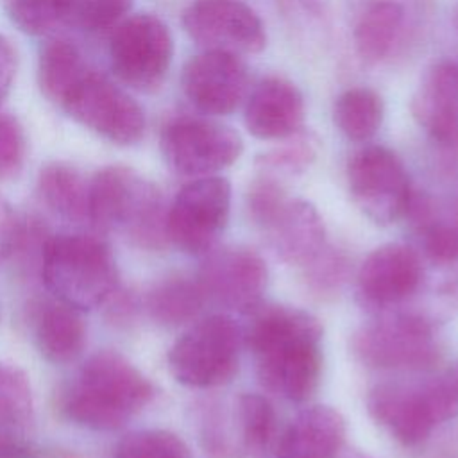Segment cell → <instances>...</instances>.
<instances>
[{"instance_id": "obj_1", "label": "cell", "mask_w": 458, "mask_h": 458, "mask_svg": "<svg viewBox=\"0 0 458 458\" xmlns=\"http://www.w3.org/2000/svg\"><path fill=\"white\" fill-rule=\"evenodd\" d=\"M322 324L311 313L281 304H259L250 311L243 335L256 356L261 385L292 403L317 390L322 372Z\"/></svg>"}, {"instance_id": "obj_2", "label": "cell", "mask_w": 458, "mask_h": 458, "mask_svg": "<svg viewBox=\"0 0 458 458\" xmlns=\"http://www.w3.org/2000/svg\"><path fill=\"white\" fill-rule=\"evenodd\" d=\"M152 381L116 351H98L81 367L63 399L64 415L91 431L122 429L154 397Z\"/></svg>"}, {"instance_id": "obj_3", "label": "cell", "mask_w": 458, "mask_h": 458, "mask_svg": "<svg viewBox=\"0 0 458 458\" xmlns=\"http://www.w3.org/2000/svg\"><path fill=\"white\" fill-rule=\"evenodd\" d=\"M88 222L102 233H120L141 249H161L166 209L159 188L123 165L100 168L89 181Z\"/></svg>"}, {"instance_id": "obj_4", "label": "cell", "mask_w": 458, "mask_h": 458, "mask_svg": "<svg viewBox=\"0 0 458 458\" xmlns=\"http://www.w3.org/2000/svg\"><path fill=\"white\" fill-rule=\"evenodd\" d=\"M39 279L59 301L86 311L118 290V267L111 245L91 233H59L47 242Z\"/></svg>"}, {"instance_id": "obj_5", "label": "cell", "mask_w": 458, "mask_h": 458, "mask_svg": "<svg viewBox=\"0 0 458 458\" xmlns=\"http://www.w3.org/2000/svg\"><path fill=\"white\" fill-rule=\"evenodd\" d=\"M243 335L236 320L215 313L191 324L170 347L168 369L184 386L213 388L229 383L240 367Z\"/></svg>"}, {"instance_id": "obj_6", "label": "cell", "mask_w": 458, "mask_h": 458, "mask_svg": "<svg viewBox=\"0 0 458 458\" xmlns=\"http://www.w3.org/2000/svg\"><path fill=\"white\" fill-rule=\"evenodd\" d=\"M369 413L404 445L422 444L437 426L458 415L440 374L422 383H381L367 397Z\"/></svg>"}, {"instance_id": "obj_7", "label": "cell", "mask_w": 458, "mask_h": 458, "mask_svg": "<svg viewBox=\"0 0 458 458\" xmlns=\"http://www.w3.org/2000/svg\"><path fill=\"white\" fill-rule=\"evenodd\" d=\"M351 347L361 363L381 370H424L440 358L433 324L415 313H394L360 327Z\"/></svg>"}, {"instance_id": "obj_8", "label": "cell", "mask_w": 458, "mask_h": 458, "mask_svg": "<svg viewBox=\"0 0 458 458\" xmlns=\"http://www.w3.org/2000/svg\"><path fill=\"white\" fill-rule=\"evenodd\" d=\"M159 148L166 166L190 179L215 175L243 152L242 136L208 116H177L163 125Z\"/></svg>"}, {"instance_id": "obj_9", "label": "cell", "mask_w": 458, "mask_h": 458, "mask_svg": "<svg viewBox=\"0 0 458 458\" xmlns=\"http://www.w3.org/2000/svg\"><path fill=\"white\" fill-rule=\"evenodd\" d=\"M174 38L168 25L150 13L123 18L109 38L113 73L136 91L157 89L172 64Z\"/></svg>"}, {"instance_id": "obj_10", "label": "cell", "mask_w": 458, "mask_h": 458, "mask_svg": "<svg viewBox=\"0 0 458 458\" xmlns=\"http://www.w3.org/2000/svg\"><path fill=\"white\" fill-rule=\"evenodd\" d=\"M347 184L354 204L376 224H392L408 215L413 190L410 175L386 147L367 145L347 163Z\"/></svg>"}, {"instance_id": "obj_11", "label": "cell", "mask_w": 458, "mask_h": 458, "mask_svg": "<svg viewBox=\"0 0 458 458\" xmlns=\"http://www.w3.org/2000/svg\"><path fill=\"white\" fill-rule=\"evenodd\" d=\"M231 184L220 175L191 179L166 209V238L186 254H206L225 229Z\"/></svg>"}, {"instance_id": "obj_12", "label": "cell", "mask_w": 458, "mask_h": 458, "mask_svg": "<svg viewBox=\"0 0 458 458\" xmlns=\"http://www.w3.org/2000/svg\"><path fill=\"white\" fill-rule=\"evenodd\" d=\"M77 123L100 138L129 147L147 129L141 106L106 75L89 70L61 106Z\"/></svg>"}, {"instance_id": "obj_13", "label": "cell", "mask_w": 458, "mask_h": 458, "mask_svg": "<svg viewBox=\"0 0 458 458\" xmlns=\"http://www.w3.org/2000/svg\"><path fill=\"white\" fill-rule=\"evenodd\" d=\"M182 27L202 50L250 55L267 47L265 25L243 0H191Z\"/></svg>"}, {"instance_id": "obj_14", "label": "cell", "mask_w": 458, "mask_h": 458, "mask_svg": "<svg viewBox=\"0 0 458 458\" xmlns=\"http://www.w3.org/2000/svg\"><path fill=\"white\" fill-rule=\"evenodd\" d=\"M181 86L197 111L208 116H225L249 95V68L242 55L202 50L186 61Z\"/></svg>"}, {"instance_id": "obj_15", "label": "cell", "mask_w": 458, "mask_h": 458, "mask_svg": "<svg viewBox=\"0 0 458 458\" xmlns=\"http://www.w3.org/2000/svg\"><path fill=\"white\" fill-rule=\"evenodd\" d=\"M267 277L265 261L247 247L208 250L197 274L208 301L243 313H250L261 304Z\"/></svg>"}, {"instance_id": "obj_16", "label": "cell", "mask_w": 458, "mask_h": 458, "mask_svg": "<svg viewBox=\"0 0 458 458\" xmlns=\"http://www.w3.org/2000/svg\"><path fill=\"white\" fill-rule=\"evenodd\" d=\"M422 261L404 243H385L374 249L358 270V293L376 308H388L411 297L422 283Z\"/></svg>"}, {"instance_id": "obj_17", "label": "cell", "mask_w": 458, "mask_h": 458, "mask_svg": "<svg viewBox=\"0 0 458 458\" xmlns=\"http://www.w3.org/2000/svg\"><path fill=\"white\" fill-rule=\"evenodd\" d=\"M304 95L295 82L283 75L263 77L245 98L243 123L265 141H279L304 127Z\"/></svg>"}, {"instance_id": "obj_18", "label": "cell", "mask_w": 458, "mask_h": 458, "mask_svg": "<svg viewBox=\"0 0 458 458\" xmlns=\"http://www.w3.org/2000/svg\"><path fill=\"white\" fill-rule=\"evenodd\" d=\"M410 109L435 143L458 148V61L442 59L431 64L411 97Z\"/></svg>"}, {"instance_id": "obj_19", "label": "cell", "mask_w": 458, "mask_h": 458, "mask_svg": "<svg viewBox=\"0 0 458 458\" xmlns=\"http://www.w3.org/2000/svg\"><path fill=\"white\" fill-rule=\"evenodd\" d=\"M349 27L358 59L376 66L388 61L403 45L408 14L397 0H354L349 9Z\"/></svg>"}, {"instance_id": "obj_20", "label": "cell", "mask_w": 458, "mask_h": 458, "mask_svg": "<svg viewBox=\"0 0 458 458\" xmlns=\"http://www.w3.org/2000/svg\"><path fill=\"white\" fill-rule=\"evenodd\" d=\"M261 229L283 261L302 268L311 265L327 247L324 222L317 208L302 199L286 197Z\"/></svg>"}, {"instance_id": "obj_21", "label": "cell", "mask_w": 458, "mask_h": 458, "mask_svg": "<svg viewBox=\"0 0 458 458\" xmlns=\"http://www.w3.org/2000/svg\"><path fill=\"white\" fill-rule=\"evenodd\" d=\"M29 324L39 354L50 363H72L86 347L88 327L82 311L54 295L30 304Z\"/></svg>"}, {"instance_id": "obj_22", "label": "cell", "mask_w": 458, "mask_h": 458, "mask_svg": "<svg viewBox=\"0 0 458 458\" xmlns=\"http://www.w3.org/2000/svg\"><path fill=\"white\" fill-rule=\"evenodd\" d=\"M345 440V420L331 406L302 410L284 428L277 458H336Z\"/></svg>"}, {"instance_id": "obj_23", "label": "cell", "mask_w": 458, "mask_h": 458, "mask_svg": "<svg viewBox=\"0 0 458 458\" xmlns=\"http://www.w3.org/2000/svg\"><path fill=\"white\" fill-rule=\"evenodd\" d=\"M41 204L66 222H88L89 182L79 168L64 161H50L41 166L36 179Z\"/></svg>"}, {"instance_id": "obj_24", "label": "cell", "mask_w": 458, "mask_h": 458, "mask_svg": "<svg viewBox=\"0 0 458 458\" xmlns=\"http://www.w3.org/2000/svg\"><path fill=\"white\" fill-rule=\"evenodd\" d=\"M206 301L197 277L172 274L150 286L145 295V308L157 324L175 327L195 320Z\"/></svg>"}, {"instance_id": "obj_25", "label": "cell", "mask_w": 458, "mask_h": 458, "mask_svg": "<svg viewBox=\"0 0 458 458\" xmlns=\"http://www.w3.org/2000/svg\"><path fill=\"white\" fill-rule=\"evenodd\" d=\"M89 72L79 48L63 38L47 41L38 57V82L41 93L54 104L63 106L73 88Z\"/></svg>"}, {"instance_id": "obj_26", "label": "cell", "mask_w": 458, "mask_h": 458, "mask_svg": "<svg viewBox=\"0 0 458 458\" xmlns=\"http://www.w3.org/2000/svg\"><path fill=\"white\" fill-rule=\"evenodd\" d=\"M383 116V98L372 88H349L342 91L333 104V122L351 141H369L379 131Z\"/></svg>"}, {"instance_id": "obj_27", "label": "cell", "mask_w": 458, "mask_h": 458, "mask_svg": "<svg viewBox=\"0 0 458 458\" xmlns=\"http://www.w3.org/2000/svg\"><path fill=\"white\" fill-rule=\"evenodd\" d=\"M34 420V397L27 374L0 360V428L27 433Z\"/></svg>"}, {"instance_id": "obj_28", "label": "cell", "mask_w": 458, "mask_h": 458, "mask_svg": "<svg viewBox=\"0 0 458 458\" xmlns=\"http://www.w3.org/2000/svg\"><path fill=\"white\" fill-rule=\"evenodd\" d=\"M256 157L263 175L277 179V175H295L304 172L318 154V138L308 129H301L290 138Z\"/></svg>"}, {"instance_id": "obj_29", "label": "cell", "mask_w": 458, "mask_h": 458, "mask_svg": "<svg viewBox=\"0 0 458 458\" xmlns=\"http://www.w3.org/2000/svg\"><path fill=\"white\" fill-rule=\"evenodd\" d=\"M236 422L245 451L261 453L270 444L276 415L263 395L242 394L236 401Z\"/></svg>"}, {"instance_id": "obj_30", "label": "cell", "mask_w": 458, "mask_h": 458, "mask_svg": "<svg viewBox=\"0 0 458 458\" xmlns=\"http://www.w3.org/2000/svg\"><path fill=\"white\" fill-rule=\"evenodd\" d=\"M114 458H191L186 442L166 429L127 433L114 449Z\"/></svg>"}, {"instance_id": "obj_31", "label": "cell", "mask_w": 458, "mask_h": 458, "mask_svg": "<svg viewBox=\"0 0 458 458\" xmlns=\"http://www.w3.org/2000/svg\"><path fill=\"white\" fill-rule=\"evenodd\" d=\"M134 0H64V23L97 32L116 27Z\"/></svg>"}, {"instance_id": "obj_32", "label": "cell", "mask_w": 458, "mask_h": 458, "mask_svg": "<svg viewBox=\"0 0 458 458\" xmlns=\"http://www.w3.org/2000/svg\"><path fill=\"white\" fill-rule=\"evenodd\" d=\"M13 25L30 36H45L64 23V0H5Z\"/></svg>"}, {"instance_id": "obj_33", "label": "cell", "mask_w": 458, "mask_h": 458, "mask_svg": "<svg viewBox=\"0 0 458 458\" xmlns=\"http://www.w3.org/2000/svg\"><path fill=\"white\" fill-rule=\"evenodd\" d=\"M426 256L438 265L458 263V222L435 220L433 213L417 222Z\"/></svg>"}, {"instance_id": "obj_34", "label": "cell", "mask_w": 458, "mask_h": 458, "mask_svg": "<svg viewBox=\"0 0 458 458\" xmlns=\"http://www.w3.org/2000/svg\"><path fill=\"white\" fill-rule=\"evenodd\" d=\"M27 138L20 122L0 111V181L14 179L25 163Z\"/></svg>"}, {"instance_id": "obj_35", "label": "cell", "mask_w": 458, "mask_h": 458, "mask_svg": "<svg viewBox=\"0 0 458 458\" xmlns=\"http://www.w3.org/2000/svg\"><path fill=\"white\" fill-rule=\"evenodd\" d=\"M345 272V261L344 258L335 252L329 245L324 249V252L306 267V276L310 283L317 290H333L340 284Z\"/></svg>"}, {"instance_id": "obj_36", "label": "cell", "mask_w": 458, "mask_h": 458, "mask_svg": "<svg viewBox=\"0 0 458 458\" xmlns=\"http://www.w3.org/2000/svg\"><path fill=\"white\" fill-rule=\"evenodd\" d=\"M21 229V216L14 208L0 197V265L13 258Z\"/></svg>"}, {"instance_id": "obj_37", "label": "cell", "mask_w": 458, "mask_h": 458, "mask_svg": "<svg viewBox=\"0 0 458 458\" xmlns=\"http://www.w3.org/2000/svg\"><path fill=\"white\" fill-rule=\"evenodd\" d=\"M0 458H38L27 433L0 428Z\"/></svg>"}, {"instance_id": "obj_38", "label": "cell", "mask_w": 458, "mask_h": 458, "mask_svg": "<svg viewBox=\"0 0 458 458\" xmlns=\"http://www.w3.org/2000/svg\"><path fill=\"white\" fill-rule=\"evenodd\" d=\"M16 52L11 41L0 34V102L11 91L14 75H16Z\"/></svg>"}, {"instance_id": "obj_39", "label": "cell", "mask_w": 458, "mask_h": 458, "mask_svg": "<svg viewBox=\"0 0 458 458\" xmlns=\"http://www.w3.org/2000/svg\"><path fill=\"white\" fill-rule=\"evenodd\" d=\"M442 381L445 383V386L449 388L451 395L454 397V401L458 403V361H454L453 365H449L447 369H444L440 372Z\"/></svg>"}, {"instance_id": "obj_40", "label": "cell", "mask_w": 458, "mask_h": 458, "mask_svg": "<svg viewBox=\"0 0 458 458\" xmlns=\"http://www.w3.org/2000/svg\"><path fill=\"white\" fill-rule=\"evenodd\" d=\"M349 458H367V456H363V454H360V453H356V454H352V456H349Z\"/></svg>"}, {"instance_id": "obj_41", "label": "cell", "mask_w": 458, "mask_h": 458, "mask_svg": "<svg viewBox=\"0 0 458 458\" xmlns=\"http://www.w3.org/2000/svg\"><path fill=\"white\" fill-rule=\"evenodd\" d=\"M456 222H458V202H456Z\"/></svg>"}, {"instance_id": "obj_42", "label": "cell", "mask_w": 458, "mask_h": 458, "mask_svg": "<svg viewBox=\"0 0 458 458\" xmlns=\"http://www.w3.org/2000/svg\"><path fill=\"white\" fill-rule=\"evenodd\" d=\"M456 27H458V11H456Z\"/></svg>"}]
</instances>
